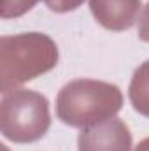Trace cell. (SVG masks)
I'll return each mask as SVG.
<instances>
[{
    "mask_svg": "<svg viewBox=\"0 0 149 151\" xmlns=\"http://www.w3.org/2000/svg\"><path fill=\"white\" fill-rule=\"evenodd\" d=\"M121 106L123 95L116 84L95 79H75L60 90L56 114L70 127L86 128L112 118Z\"/></svg>",
    "mask_w": 149,
    "mask_h": 151,
    "instance_id": "obj_1",
    "label": "cell"
},
{
    "mask_svg": "<svg viewBox=\"0 0 149 151\" xmlns=\"http://www.w3.org/2000/svg\"><path fill=\"white\" fill-rule=\"evenodd\" d=\"M58 62L56 44L32 32L0 39V88L9 90L51 70Z\"/></svg>",
    "mask_w": 149,
    "mask_h": 151,
    "instance_id": "obj_2",
    "label": "cell"
},
{
    "mask_svg": "<svg viewBox=\"0 0 149 151\" xmlns=\"http://www.w3.org/2000/svg\"><path fill=\"white\" fill-rule=\"evenodd\" d=\"M47 99L32 90L7 91L0 104V130L14 142L39 141L49 128Z\"/></svg>",
    "mask_w": 149,
    "mask_h": 151,
    "instance_id": "obj_3",
    "label": "cell"
},
{
    "mask_svg": "<svg viewBox=\"0 0 149 151\" xmlns=\"http://www.w3.org/2000/svg\"><path fill=\"white\" fill-rule=\"evenodd\" d=\"M79 151H132V134L119 118H107L82 128L77 139Z\"/></svg>",
    "mask_w": 149,
    "mask_h": 151,
    "instance_id": "obj_4",
    "label": "cell"
},
{
    "mask_svg": "<svg viewBox=\"0 0 149 151\" xmlns=\"http://www.w3.org/2000/svg\"><path fill=\"white\" fill-rule=\"evenodd\" d=\"M90 7L104 28L123 32L135 23L140 12V0H90Z\"/></svg>",
    "mask_w": 149,
    "mask_h": 151,
    "instance_id": "obj_5",
    "label": "cell"
},
{
    "mask_svg": "<svg viewBox=\"0 0 149 151\" xmlns=\"http://www.w3.org/2000/svg\"><path fill=\"white\" fill-rule=\"evenodd\" d=\"M128 95L135 111L149 118V60L135 70Z\"/></svg>",
    "mask_w": 149,
    "mask_h": 151,
    "instance_id": "obj_6",
    "label": "cell"
},
{
    "mask_svg": "<svg viewBox=\"0 0 149 151\" xmlns=\"http://www.w3.org/2000/svg\"><path fill=\"white\" fill-rule=\"evenodd\" d=\"M39 0H0V14L4 19L16 18L30 11Z\"/></svg>",
    "mask_w": 149,
    "mask_h": 151,
    "instance_id": "obj_7",
    "label": "cell"
},
{
    "mask_svg": "<svg viewBox=\"0 0 149 151\" xmlns=\"http://www.w3.org/2000/svg\"><path fill=\"white\" fill-rule=\"evenodd\" d=\"M84 0H46L47 7L51 11H56V12H69V11H74L77 9Z\"/></svg>",
    "mask_w": 149,
    "mask_h": 151,
    "instance_id": "obj_8",
    "label": "cell"
},
{
    "mask_svg": "<svg viewBox=\"0 0 149 151\" xmlns=\"http://www.w3.org/2000/svg\"><path fill=\"white\" fill-rule=\"evenodd\" d=\"M139 39L149 42V2L146 4L140 18H139Z\"/></svg>",
    "mask_w": 149,
    "mask_h": 151,
    "instance_id": "obj_9",
    "label": "cell"
},
{
    "mask_svg": "<svg viewBox=\"0 0 149 151\" xmlns=\"http://www.w3.org/2000/svg\"><path fill=\"white\" fill-rule=\"evenodd\" d=\"M135 151H149V137L148 139H144V141L137 146V150Z\"/></svg>",
    "mask_w": 149,
    "mask_h": 151,
    "instance_id": "obj_10",
    "label": "cell"
}]
</instances>
